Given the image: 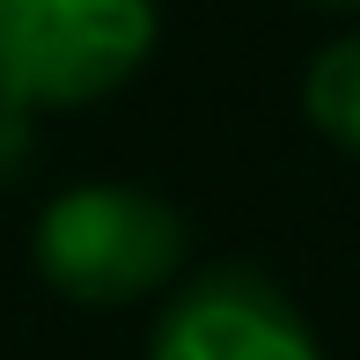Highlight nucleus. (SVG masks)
<instances>
[{"label":"nucleus","instance_id":"obj_1","mask_svg":"<svg viewBox=\"0 0 360 360\" xmlns=\"http://www.w3.org/2000/svg\"><path fill=\"white\" fill-rule=\"evenodd\" d=\"M191 250V228L169 199L140 184H74L44 199L30 257L37 280L81 309H118L140 294H162Z\"/></svg>","mask_w":360,"mask_h":360},{"label":"nucleus","instance_id":"obj_2","mask_svg":"<svg viewBox=\"0 0 360 360\" xmlns=\"http://www.w3.org/2000/svg\"><path fill=\"white\" fill-rule=\"evenodd\" d=\"M155 30V0H0V103H96L147 67Z\"/></svg>","mask_w":360,"mask_h":360},{"label":"nucleus","instance_id":"obj_3","mask_svg":"<svg viewBox=\"0 0 360 360\" xmlns=\"http://www.w3.org/2000/svg\"><path fill=\"white\" fill-rule=\"evenodd\" d=\"M147 360H323V353L309 316L265 272L221 265L162 302L147 331Z\"/></svg>","mask_w":360,"mask_h":360},{"label":"nucleus","instance_id":"obj_4","mask_svg":"<svg viewBox=\"0 0 360 360\" xmlns=\"http://www.w3.org/2000/svg\"><path fill=\"white\" fill-rule=\"evenodd\" d=\"M302 110H309V125H316L331 147H346V155L360 162V30L338 37V44H323V52L309 59Z\"/></svg>","mask_w":360,"mask_h":360},{"label":"nucleus","instance_id":"obj_5","mask_svg":"<svg viewBox=\"0 0 360 360\" xmlns=\"http://www.w3.org/2000/svg\"><path fill=\"white\" fill-rule=\"evenodd\" d=\"M309 8H331V15H346V8H360V0H309Z\"/></svg>","mask_w":360,"mask_h":360}]
</instances>
